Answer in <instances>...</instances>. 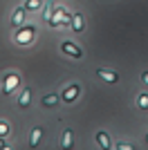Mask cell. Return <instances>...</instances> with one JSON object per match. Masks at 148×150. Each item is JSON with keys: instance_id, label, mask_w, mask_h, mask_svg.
<instances>
[{"instance_id": "obj_9", "label": "cell", "mask_w": 148, "mask_h": 150, "mask_svg": "<svg viewBox=\"0 0 148 150\" xmlns=\"http://www.w3.org/2000/svg\"><path fill=\"white\" fill-rule=\"evenodd\" d=\"M41 7H43V0H27L25 2V9H29V11H36Z\"/></svg>"}, {"instance_id": "obj_8", "label": "cell", "mask_w": 148, "mask_h": 150, "mask_svg": "<svg viewBox=\"0 0 148 150\" xmlns=\"http://www.w3.org/2000/svg\"><path fill=\"white\" fill-rule=\"evenodd\" d=\"M72 27H74V31H83V16H81V13H74L72 16Z\"/></svg>"}, {"instance_id": "obj_13", "label": "cell", "mask_w": 148, "mask_h": 150, "mask_svg": "<svg viewBox=\"0 0 148 150\" xmlns=\"http://www.w3.org/2000/svg\"><path fill=\"white\" fill-rule=\"evenodd\" d=\"M137 105L142 108V110H148V94H139V99H137Z\"/></svg>"}, {"instance_id": "obj_2", "label": "cell", "mask_w": 148, "mask_h": 150, "mask_svg": "<svg viewBox=\"0 0 148 150\" xmlns=\"http://www.w3.org/2000/svg\"><path fill=\"white\" fill-rule=\"evenodd\" d=\"M79 92H81V88H79V85H70V88L65 90V92H63V101H65V103H72V101H76Z\"/></svg>"}, {"instance_id": "obj_1", "label": "cell", "mask_w": 148, "mask_h": 150, "mask_svg": "<svg viewBox=\"0 0 148 150\" xmlns=\"http://www.w3.org/2000/svg\"><path fill=\"white\" fill-rule=\"evenodd\" d=\"M61 50L65 52V54H70V56H74V58H81V56H83L81 47H79V45H72V43H63Z\"/></svg>"}, {"instance_id": "obj_17", "label": "cell", "mask_w": 148, "mask_h": 150, "mask_svg": "<svg viewBox=\"0 0 148 150\" xmlns=\"http://www.w3.org/2000/svg\"><path fill=\"white\" fill-rule=\"evenodd\" d=\"M0 148H2V150H5V148H7V146H5V141H0Z\"/></svg>"}, {"instance_id": "obj_18", "label": "cell", "mask_w": 148, "mask_h": 150, "mask_svg": "<svg viewBox=\"0 0 148 150\" xmlns=\"http://www.w3.org/2000/svg\"><path fill=\"white\" fill-rule=\"evenodd\" d=\"M146 141H148V134H146Z\"/></svg>"}, {"instance_id": "obj_3", "label": "cell", "mask_w": 148, "mask_h": 150, "mask_svg": "<svg viewBox=\"0 0 148 150\" xmlns=\"http://www.w3.org/2000/svg\"><path fill=\"white\" fill-rule=\"evenodd\" d=\"M97 76H99V79H103V81H108V83H117L119 81V76L115 74V72H108V69H103V67L97 69Z\"/></svg>"}, {"instance_id": "obj_6", "label": "cell", "mask_w": 148, "mask_h": 150, "mask_svg": "<svg viewBox=\"0 0 148 150\" xmlns=\"http://www.w3.org/2000/svg\"><path fill=\"white\" fill-rule=\"evenodd\" d=\"M41 137H43V130H41V128H34V130H31V137H29V146H31V148H34V146H38Z\"/></svg>"}, {"instance_id": "obj_14", "label": "cell", "mask_w": 148, "mask_h": 150, "mask_svg": "<svg viewBox=\"0 0 148 150\" xmlns=\"http://www.w3.org/2000/svg\"><path fill=\"white\" fill-rule=\"evenodd\" d=\"M7 134H9V125H7L5 121H0V139L7 137Z\"/></svg>"}, {"instance_id": "obj_10", "label": "cell", "mask_w": 148, "mask_h": 150, "mask_svg": "<svg viewBox=\"0 0 148 150\" xmlns=\"http://www.w3.org/2000/svg\"><path fill=\"white\" fill-rule=\"evenodd\" d=\"M16 83H18V76H7V85H5L2 90H5V92H11Z\"/></svg>"}, {"instance_id": "obj_16", "label": "cell", "mask_w": 148, "mask_h": 150, "mask_svg": "<svg viewBox=\"0 0 148 150\" xmlns=\"http://www.w3.org/2000/svg\"><path fill=\"white\" fill-rule=\"evenodd\" d=\"M142 81H144V83H148V72H144V74H142Z\"/></svg>"}, {"instance_id": "obj_11", "label": "cell", "mask_w": 148, "mask_h": 150, "mask_svg": "<svg viewBox=\"0 0 148 150\" xmlns=\"http://www.w3.org/2000/svg\"><path fill=\"white\" fill-rule=\"evenodd\" d=\"M63 148H70L72 146V130H65V134H63V141H61Z\"/></svg>"}, {"instance_id": "obj_12", "label": "cell", "mask_w": 148, "mask_h": 150, "mask_svg": "<svg viewBox=\"0 0 148 150\" xmlns=\"http://www.w3.org/2000/svg\"><path fill=\"white\" fill-rule=\"evenodd\" d=\"M56 101H58V99H56V94H47V96L43 99V105L45 108H52V105H56Z\"/></svg>"}, {"instance_id": "obj_7", "label": "cell", "mask_w": 148, "mask_h": 150, "mask_svg": "<svg viewBox=\"0 0 148 150\" xmlns=\"http://www.w3.org/2000/svg\"><path fill=\"white\" fill-rule=\"evenodd\" d=\"M23 20H25V9H16L14 11V16H11V25H23Z\"/></svg>"}, {"instance_id": "obj_5", "label": "cell", "mask_w": 148, "mask_h": 150, "mask_svg": "<svg viewBox=\"0 0 148 150\" xmlns=\"http://www.w3.org/2000/svg\"><path fill=\"white\" fill-rule=\"evenodd\" d=\"M29 99H31V90L25 88L23 94H20V99H18V105H20V108H27V105H29Z\"/></svg>"}, {"instance_id": "obj_15", "label": "cell", "mask_w": 148, "mask_h": 150, "mask_svg": "<svg viewBox=\"0 0 148 150\" xmlns=\"http://www.w3.org/2000/svg\"><path fill=\"white\" fill-rule=\"evenodd\" d=\"M117 148H119V150H132V146H126V144H119V146H117Z\"/></svg>"}, {"instance_id": "obj_4", "label": "cell", "mask_w": 148, "mask_h": 150, "mask_svg": "<svg viewBox=\"0 0 148 150\" xmlns=\"http://www.w3.org/2000/svg\"><path fill=\"white\" fill-rule=\"evenodd\" d=\"M97 144L101 146L103 150H110V137H108V134H105L103 130H101V132H97Z\"/></svg>"}]
</instances>
